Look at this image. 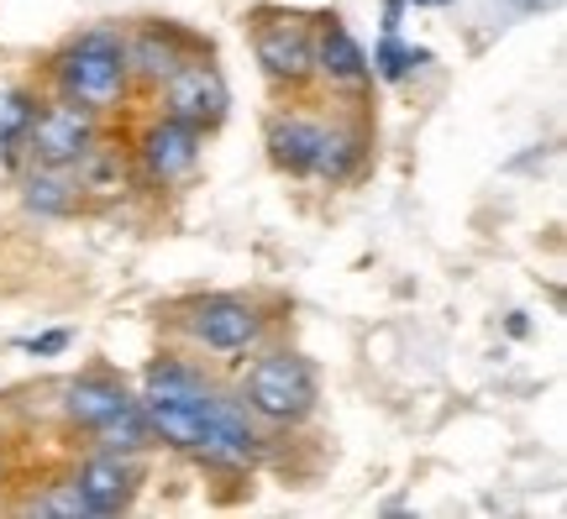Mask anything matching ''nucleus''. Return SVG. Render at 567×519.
<instances>
[{
    "label": "nucleus",
    "instance_id": "nucleus-1",
    "mask_svg": "<svg viewBox=\"0 0 567 519\" xmlns=\"http://www.w3.org/2000/svg\"><path fill=\"white\" fill-rule=\"evenodd\" d=\"M53 84L59 95L90 105L95 116L111 111V105L126 101V38L111 32V27H90L74 42H63L53 53Z\"/></svg>",
    "mask_w": 567,
    "mask_h": 519
},
{
    "label": "nucleus",
    "instance_id": "nucleus-2",
    "mask_svg": "<svg viewBox=\"0 0 567 519\" xmlns=\"http://www.w3.org/2000/svg\"><path fill=\"white\" fill-rule=\"evenodd\" d=\"M243 404L264 425H300L316 409V367L295 352H264L247 367Z\"/></svg>",
    "mask_w": 567,
    "mask_h": 519
},
{
    "label": "nucleus",
    "instance_id": "nucleus-3",
    "mask_svg": "<svg viewBox=\"0 0 567 519\" xmlns=\"http://www.w3.org/2000/svg\"><path fill=\"white\" fill-rule=\"evenodd\" d=\"M184 336L205 346V352H221V357H243L264 341V310L252 300H237V294H205V300H189L179 310Z\"/></svg>",
    "mask_w": 567,
    "mask_h": 519
},
{
    "label": "nucleus",
    "instance_id": "nucleus-4",
    "mask_svg": "<svg viewBox=\"0 0 567 519\" xmlns=\"http://www.w3.org/2000/svg\"><path fill=\"white\" fill-rule=\"evenodd\" d=\"M200 419H205V440L195 451L200 461L226 467V473H247L252 461L264 457V430H258V415L243 404V394L210 388L200 404Z\"/></svg>",
    "mask_w": 567,
    "mask_h": 519
},
{
    "label": "nucleus",
    "instance_id": "nucleus-5",
    "mask_svg": "<svg viewBox=\"0 0 567 519\" xmlns=\"http://www.w3.org/2000/svg\"><path fill=\"white\" fill-rule=\"evenodd\" d=\"M95 137H101V121H95V111H90V105H80V101H69V95H59V101L38 105V116H32L27 137H21V153H27V163L69 168V163L80 158Z\"/></svg>",
    "mask_w": 567,
    "mask_h": 519
},
{
    "label": "nucleus",
    "instance_id": "nucleus-6",
    "mask_svg": "<svg viewBox=\"0 0 567 519\" xmlns=\"http://www.w3.org/2000/svg\"><path fill=\"white\" fill-rule=\"evenodd\" d=\"M200 142L205 132L200 126H189V121L168 116L163 111L158 121H147L132 142V153H137V168L147 184H179L189 179L195 168H200Z\"/></svg>",
    "mask_w": 567,
    "mask_h": 519
},
{
    "label": "nucleus",
    "instance_id": "nucleus-7",
    "mask_svg": "<svg viewBox=\"0 0 567 519\" xmlns=\"http://www.w3.org/2000/svg\"><path fill=\"white\" fill-rule=\"evenodd\" d=\"M252 53L268 80L289 90H300L316 74V32L300 17H264L252 27Z\"/></svg>",
    "mask_w": 567,
    "mask_h": 519
},
{
    "label": "nucleus",
    "instance_id": "nucleus-8",
    "mask_svg": "<svg viewBox=\"0 0 567 519\" xmlns=\"http://www.w3.org/2000/svg\"><path fill=\"white\" fill-rule=\"evenodd\" d=\"M158 90H163V111H168V116H179V121H189V126H200V132L221 126L226 105H231L221 69H216L210 59H184L179 69L158 84Z\"/></svg>",
    "mask_w": 567,
    "mask_h": 519
},
{
    "label": "nucleus",
    "instance_id": "nucleus-9",
    "mask_svg": "<svg viewBox=\"0 0 567 519\" xmlns=\"http://www.w3.org/2000/svg\"><path fill=\"white\" fill-rule=\"evenodd\" d=\"M137 482H142L137 457L132 451H105V446L95 457H84L80 473H74V488L84 494L90 515H122V509H132Z\"/></svg>",
    "mask_w": 567,
    "mask_h": 519
},
{
    "label": "nucleus",
    "instance_id": "nucleus-10",
    "mask_svg": "<svg viewBox=\"0 0 567 519\" xmlns=\"http://www.w3.org/2000/svg\"><path fill=\"white\" fill-rule=\"evenodd\" d=\"M189 48L195 42L184 38L179 27H168V21H153V27H142L126 38V80L147 84V90H158L184 59H189Z\"/></svg>",
    "mask_w": 567,
    "mask_h": 519
},
{
    "label": "nucleus",
    "instance_id": "nucleus-11",
    "mask_svg": "<svg viewBox=\"0 0 567 519\" xmlns=\"http://www.w3.org/2000/svg\"><path fill=\"white\" fill-rule=\"evenodd\" d=\"M132 394H126L122 378H111V373H84L63 388V415L74 419L80 430H101L105 419H116L122 409H132Z\"/></svg>",
    "mask_w": 567,
    "mask_h": 519
},
{
    "label": "nucleus",
    "instance_id": "nucleus-12",
    "mask_svg": "<svg viewBox=\"0 0 567 519\" xmlns=\"http://www.w3.org/2000/svg\"><path fill=\"white\" fill-rule=\"evenodd\" d=\"M316 74H321L326 84H337V90H358V84H368V53L352 42V32H347L337 17H326L321 27H316Z\"/></svg>",
    "mask_w": 567,
    "mask_h": 519
},
{
    "label": "nucleus",
    "instance_id": "nucleus-13",
    "mask_svg": "<svg viewBox=\"0 0 567 519\" xmlns=\"http://www.w3.org/2000/svg\"><path fill=\"white\" fill-rule=\"evenodd\" d=\"M69 179H74V189L80 195H95V200H116V195H126V184H132V158H126L116 142L95 137L90 147H84L80 158L69 163Z\"/></svg>",
    "mask_w": 567,
    "mask_h": 519
},
{
    "label": "nucleus",
    "instance_id": "nucleus-14",
    "mask_svg": "<svg viewBox=\"0 0 567 519\" xmlns=\"http://www.w3.org/2000/svg\"><path fill=\"white\" fill-rule=\"evenodd\" d=\"M316 147H321V121H310V116H274L268 121V158H274V168L295 174V179H310Z\"/></svg>",
    "mask_w": 567,
    "mask_h": 519
},
{
    "label": "nucleus",
    "instance_id": "nucleus-15",
    "mask_svg": "<svg viewBox=\"0 0 567 519\" xmlns=\"http://www.w3.org/2000/svg\"><path fill=\"white\" fill-rule=\"evenodd\" d=\"M21 205L42 220H69L84 205V195L74 189L69 168H48V163H27L21 174Z\"/></svg>",
    "mask_w": 567,
    "mask_h": 519
},
{
    "label": "nucleus",
    "instance_id": "nucleus-16",
    "mask_svg": "<svg viewBox=\"0 0 567 519\" xmlns=\"http://www.w3.org/2000/svg\"><path fill=\"white\" fill-rule=\"evenodd\" d=\"M368 163V132L363 126H321V147H316V179L347 184Z\"/></svg>",
    "mask_w": 567,
    "mask_h": 519
},
{
    "label": "nucleus",
    "instance_id": "nucleus-17",
    "mask_svg": "<svg viewBox=\"0 0 567 519\" xmlns=\"http://www.w3.org/2000/svg\"><path fill=\"white\" fill-rule=\"evenodd\" d=\"M142 399H158V404H200L210 394V383H205L200 367H189L179 357H158L147 362V373H142Z\"/></svg>",
    "mask_w": 567,
    "mask_h": 519
},
{
    "label": "nucleus",
    "instance_id": "nucleus-18",
    "mask_svg": "<svg viewBox=\"0 0 567 519\" xmlns=\"http://www.w3.org/2000/svg\"><path fill=\"white\" fill-rule=\"evenodd\" d=\"M95 440H101L105 451H132V457H137L142 446H153V425L142 415V404H132V409H122L116 419H105L101 430H95Z\"/></svg>",
    "mask_w": 567,
    "mask_h": 519
},
{
    "label": "nucleus",
    "instance_id": "nucleus-19",
    "mask_svg": "<svg viewBox=\"0 0 567 519\" xmlns=\"http://www.w3.org/2000/svg\"><path fill=\"white\" fill-rule=\"evenodd\" d=\"M425 59H431L425 48H405V42L389 32V38L379 42V53H373V63H368V69H373V74H379L384 84H400L410 69H415V63H425Z\"/></svg>",
    "mask_w": 567,
    "mask_h": 519
},
{
    "label": "nucleus",
    "instance_id": "nucleus-20",
    "mask_svg": "<svg viewBox=\"0 0 567 519\" xmlns=\"http://www.w3.org/2000/svg\"><path fill=\"white\" fill-rule=\"evenodd\" d=\"M32 116H38V101H32L27 90L0 95V147H6V153H17V147H21V137H27Z\"/></svg>",
    "mask_w": 567,
    "mask_h": 519
},
{
    "label": "nucleus",
    "instance_id": "nucleus-21",
    "mask_svg": "<svg viewBox=\"0 0 567 519\" xmlns=\"http://www.w3.org/2000/svg\"><path fill=\"white\" fill-rule=\"evenodd\" d=\"M21 509H27V515H53V519L90 515V504H84V494L74 488V478H69V482H53L48 494H38V499H27Z\"/></svg>",
    "mask_w": 567,
    "mask_h": 519
},
{
    "label": "nucleus",
    "instance_id": "nucleus-22",
    "mask_svg": "<svg viewBox=\"0 0 567 519\" xmlns=\"http://www.w3.org/2000/svg\"><path fill=\"white\" fill-rule=\"evenodd\" d=\"M21 352H32V357H53V352H69V331H48V336L21 341Z\"/></svg>",
    "mask_w": 567,
    "mask_h": 519
},
{
    "label": "nucleus",
    "instance_id": "nucleus-23",
    "mask_svg": "<svg viewBox=\"0 0 567 519\" xmlns=\"http://www.w3.org/2000/svg\"><path fill=\"white\" fill-rule=\"evenodd\" d=\"M400 11H405L400 0H389V6H384V38H389V32H400Z\"/></svg>",
    "mask_w": 567,
    "mask_h": 519
},
{
    "label": "nucleus",
    "instance_id": "nucleus-24",
    "mask_svg": "<svg viewBox=\"0 0 567 519\" xmlns=\"http://www.w3.org/2000/svg\"><path fill=\"white\" fill-rule=\"evenodd\" d=\"M415 6H452V0H415Z\"/></svg>",
    "mask_w": 567,
    "mask_h": 519
}]
</instances>
